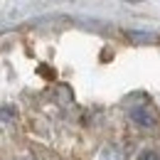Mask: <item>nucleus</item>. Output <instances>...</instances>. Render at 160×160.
I'll use <instances>...</instances> for the list:
<instances>
[{
    "label": "nucleus",
    "instance_id": "nucleus-2",
    "mask_svg": "<svg viewBox=\"0 0 160 160\" xmlns=\"http://www.w3.org/2000/svg\"><path fill=\"white\" fill-rule=\"evenodd\" d=\"M138 160H160V153L145 148V150H140V153H138Z\"/></svg>",
    "mask_w": 160,
    "mask_h": 160
},
{
    "label": "nucleus",
    "instance_id": "nucleus-1",
    "mask_svg": "<svg viewBox=\"0 0 160 160\" xmlns=\"http://www.w3.org/2000/svg\"><path fill=\"white\" fill-rule=\"evenodd\" d=\"M128 118L133 121L138 128H143V131H150V128L158 126V116H155L148 106H136V108H131V111H128Z\"/></svg>",
    "mask_w": 160,
    "mask_h": 160
}]
</instances>
